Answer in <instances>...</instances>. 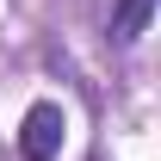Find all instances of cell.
<instances>
[{"instance_id":"6da1fadb","label":"cell","mask_w":161,"mask_h":161,"mask_svg":"<svg viewBox=\"0 0 161 161\" xmlns=\"http://www.w3.org/2000/svg\"><path fill=\"white\" fill-rule=\"evenodd\" d=\"M62 136H68V112L56 99H31L25 105V118H19V155L25 161H56Z\"/></svg>"},{"instance_id":"7a4b0ae2","label":"cell","mask_w":161,"mask_h":161,"mask_svg":"<svg viewBox=\"0 0 161 161\" xmlns=\"http://www.w3.org/2000/svg\"><path fill=\"white\" fill-rule=\"evenodd\" d=\"M155 19V0H99V25L112 43H136Z\"/></svg>"}]
</instances>
